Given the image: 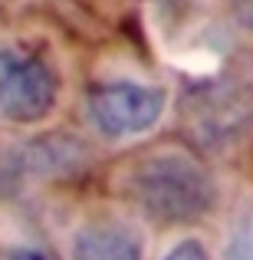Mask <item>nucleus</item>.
<instances>
[{
  "label": "nucleus",
  "mask_w": 253,
  "mask_h": 260,
  "mask_svg": "<svg viewBox=\"0 0 253 260\" xmlns=\"http://www.w3.org/2000/svg\"><path fill=\"white\" fill-rule=\"evenodd\" d=\"M128 198L161 224H191L217 201V184L197 158L184 152H155L128 175Z\"/></svg>",
  "instance_id": "1"
},
{
  "label": "nucleus",
  "mask_w": 253,
  "mask_h": 260,
  "mask_svg": "<svg viewBox=\"0 0 253 260\" xmlns=\"http://www.w3.org/2000/svg\"><path fill=\"white\" fill-rule=\"evenodd\" d=\"M165 89L145 86L132 79L99 83L89 92V119L105 139H128L155 128V122L165 112Z\"/></svg>",
  "instance_id": "2"
},
{
  "label": "nucleus",
  "mask_w": 253,
  "mask_h": 260,
  "mask_svg": "<svg viewBox=\"0 0 253 260\" xmlns=\"http://www.w3.org/2000/svg\"><path fill=\"white\" fill-rule=\"evenodd\" d=\"M56 102V76L37 53L0 46V119L37 122Z\"/></svg>",
  "instance_id": "3"
},
{
  "label": "nucleus",
  "mask_w": 253,
  "mask_h": 260,
  "mask_svg": "<svg viewBox=\"0 0 253 260\" xmlns=\"http://www.w3.org/2000/svg\"><path fill=\"white\" fill-rule=\"evenodd\" d=\"M73 260H141V237L119 221L86 224L73 241Z\"/></svg>",
  "instance_id": "4"
},
{
  "label": "nucleus",
  "mask_w": 253,
  "mask_h": 260,
  "mask_svg": "<svg viewBox=\"0 0 253 260\" xmlns=\"http://www.w3.org/2000/svg\"><path fill=\"white\" fill-rule=\"evenodd\" d=\"M227 260H253V204L237 214L227 237Z\"/></svg>",
  "instance_id": "5"
},
{
  "label": "nucleus",
  "mask_w": 253,
  "mask_h": 260,
  "mask_svg": "<svg viewBox=\"0 0 253 260\" xmlns=\"http://www.w3.org/2000/svg\"><path fill=\"white\" fill-rule=\"evenodd\" d=\"M165 260H210V254L204 250L201 241H181L174 250H168Z\"/></svg>",
  "instance_id": "6"
},
{
  "label": "nucleus",
  "mask_w": 253,
  "mask_h": 260,
  "mask_svg": "<svg viewBox=\"0 0 253 260\" xmlns=\"http://www.w3.org/2000/svg\"><path fill=\"white\" fill-rule=\"evenodd\" d=\"M230 4H234V17L247 30H253V0H230Z\"/></svg>",
  "instance_id": "7"
},
{
  "label": "nucleus",
  "mask_w": 253,
  "mask_h": 260,
  "mask_svg": "<svg viewBox=\"0 0 253 260\" xmlns=\"http://www.w3.org/2000/svg\"><path fill=\"white\" fill-rule=\"evenodd\" d=\"M10 260H50L46 254H40V250H30V247H20V250H13Z\"/></svg>",
  "instance_id": "8"
}]
</instances>
